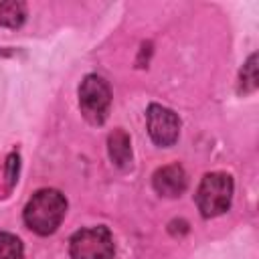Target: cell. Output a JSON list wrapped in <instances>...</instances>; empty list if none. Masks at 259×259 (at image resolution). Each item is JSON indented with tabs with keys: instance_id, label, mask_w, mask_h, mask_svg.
<instances>
[{
	"instance_id": "6da1fadb",
	"label": "cell",
	"mask_w": 259,
	"mask_h": 259,
	"mask_svg": "<svg viewBox=\"0 0 259 259\" xmlns=\"http://www.w3.org/2000/svg\"><path fill=\"white\" fill-rule=\"evenodd\" d=\"M67 212V200L59 190H38L24 206V223L38 235H51L59 229Z\"/></svg>"
},
{
	"instance_id": "7a4b0ae2",
	"label": "cell",
	"mask_w": 259,
	"mask_h": 259,
	"mask_svg": "<svg viewBox=\"0 0 259 259\" xmlns=\"http://www.w3.org/2000/svg\"><path fill=\"white\" fill-rule=\"evenodd\" d=\"M231 198H233V178L223 172L206 174L196 190V204L202 217L223 214L231 206Z\"/></svg>"
},
{
	"instance_id": "3957f363",
	"label": "cell",
	"mask_w": 259,
	"mask_h": 259,
	"mask_svg": "<svg viewBox=\"0 0 259 259\" xmlns=\"http://www.w3.org/2000/svg\"><path fill=\"white\" fill-rule=\"evenodd\" d=\"M69 253L73 259H113V237L107 227L81 229L71 237Z\"/></svg>"
},
{
	"instance_id": "277c9868",
	"label": "cell",
	"mask_w": 259,
	"mask_h": 259,
	"mask_svg": "<svg viewBox=\"0 0 259 259\" xmlns=\"http://www.w3.org/2000/svg\"><path fill=\"white\" fill-rule=\"evenodd\" d=\"M111 93L107 83L97 75H87L79 87V107L89 123H103L109 111Z\"/></svg>"
},
{
	"instance_id": "5b68a950",
	"label": "cell",
	"mask_w": 259,
	"mask_h": 259,
	"mask_svg": "<svg viewBox=\"0 0 259 259\" xmlns=\"http://www.w3.org/2000/svg\"><path fill=\"white\" fill-rule=\"evenodd\" d=\"M146 117H148V134L154 140V144H158L162 148H168L178 140L180 119L172 109L162 107L158 103H152L148 107Z\"/></svg>"
},
{
	"instance_id": "8992f818",
	"label": "cell",
	"mask_w": 259,
	"mask_h": 259,
	"mask_svg": "<svg viewBox=\"0 0 259 259\" xmlns=\"http://www.w3.org/2000/svg\"><path fill=\"white\" fill-rule=\"evenodd\" d=\"M152 184H154V190L160 194V196H168V198H174V196H180L188 184V178H186V172L182 166L178 164H170V166H164V168H158L154 172V178H152Z\"/></svg>"
},
{
	"instance_id": "52a82bcc",
	"label": "cell",
	"mask_w": 259,
	"mask_h": 259,
	"mask_svg": "<svg viewBox=\"0 0 259 259\" xmlns=\"http://www.w3.org/2000/svg\"><path fill=\"white\" fill-rule=\"evenodd\" d=\"M107 150H109V158L115 166L125 168L132 162V144H130V136L117 127L109 134L107 138Z\"/></svg>"
},
{
	"instance_id": "ba28073f",
	"label": "cell",
	"mask_w": 259,
	"mask_h": 259,
	"mask_svg": "<svg viewBox=\"0 0 259 259\" xmlns=\"http://www.w3.org/2000/svg\"><path fill=\"white\" fill-rule=\"evenodd\" d=\"M26 18V6L18 0H0V26L16 28Z\"/></svg>"
},
{
	"instance_id": "9c48e42d",
	"label": "cell",
	"mask_w": 259,
	"mask_h": 259,
	"mask_svg": "<svg viewBox=\"0 0 259 259\" xmlns=\"http://www.w3.org/2000/svg\"><path fill=\"white\" fill-rule=\"evenodd\" d=\"M257 89V55L253 53L247 63L241 69L239 75V91L241 93H253Z\"/></svg>"
},
{
	"instance_id": "30bf717a",
	"label": "cell",
	"mask_w": 259,
	"mask_h": 259,
	"mask_svg": "<svg viewBox=\"0 0 259 259\" xmlns=\"http://www.w3.org/2000/svg\"><path fill=\"white\" fill-rule=\"evenodd\" d=\"M24 249L18 237L10 233H0V259H22Z\"/></svg>"
},
{
	"instance_id": "8fae6325",
	"label": "cell",
	"mask_w": 259,
	"mask_h": 259,
	"mask_svg": "<svg viewBox=\"0 0 259 259\" xmlns=\"http://www.w3.org/2000/svg\"><path fill=\"white\" fill-rule=\"evenodd\" d=\"M6 176H8V184L12 186L16 182V176H18V156L16 154H10L8 156V162H6Z\"/></svg>"
}]
</instances>
